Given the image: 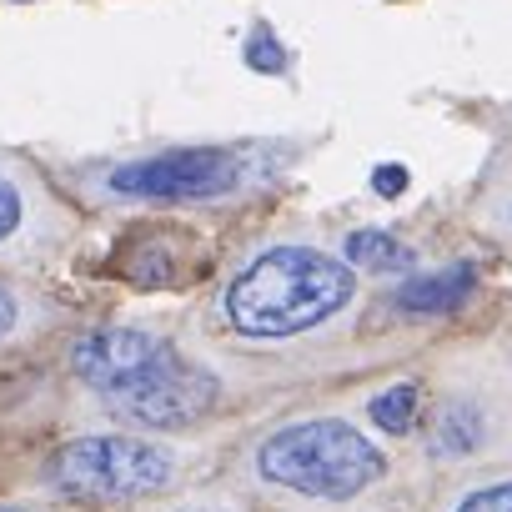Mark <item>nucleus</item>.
<instances>
[{
	"mask_svg": "<svg viewBox=\"0 0 512 512\" xmlns=\"http://www.w3.org/2000/svg\"><path fill=\"white\" fill-rule=\"evenodd\" d=\"M16 221H21V196H16V186L6 176H0V241L16 231Z\"/></svg>",
	"mask_w": 512,
	"mask_h": 512,
	"instance_id": "12",
	"label": "nucleus"
},
{
	"mask_svg": "<svg viewBox=\"0 0 512 512\" xmlns=\"http://www.w3.org/2000/svg\"><path fill=\"white\" fill-rule=\"evenodd\" d=\"M372 422H377L382 432H392V437L412 432V422H417V387H412V382L387 387V392L372 402Z\"/></svg>",
	"mask_w": 512,
	"mask_h": 512,
	"instance_id": "9",
	"label": "nucleus"
},
{
	"mask_svg": "<svg viewBox=\"0 0 512 512\" xmlns=\"http://www.w3.org/2000/svg\"><path fill=\"white\" fill-rule=\"evenodd\" d=\"M11 322H16V302H11L6 292H0V337L11 332Z\"/></svg>",
	"mask_w": 512,
	"mask_h": 512,
	"instance_id": "14",
	"label": "nucleus"
},
{
	"mask_svg": "<svg viewBox=\"0 0 512 512\" xmlns=\"http://www.w3.org/2000/svg\"><path fill=\"white\" fill-rule=\"evenodd\" d=\"M457 512H512V482H497V487L472 492Z\"/></svg>",
	"mask_w": 512,
	"mask_h": 512,
	"instance_id": "11",
	"label": "nucleus"
},
{
	"mask_svg": "<svg viewBox=\"0 0 512 512\" xmlns=\"http://www.w3.org/2000/svg\"><path fill=\"white\" fill-rule=\"evenodd\" d=\"M472 267H447L437 277H417L397 292V307L412 312V317H437V312H452L467 292H472Z\"/></svg>",
	"mask_w": 512,
	"mask_h": 512,
	"instance_id": "7",
	"label": "nucleus"
},
{
	"mask_svg": "<svg viewBox=\"0 0 512 512\" xmlns=\"http://www.w3.org/2000/svg\"><path fill=\"white\" fill-rule=\"evenodd\" d=\"M111 402H116L121 417H131V422H146V427H181V422L201 417V412L216 402V382H211L201 367L181 362L176 347L166 342V347L151 357V367H146L131 387H121Z\"/></svg>",
	"mask_w": 512,
	"mask_h": 512,
	"instance_id": "4",
	"label": "nucleus"
},
{
	"mask_svg": "<svg viewBox=\"0 0 512 512\" xmlns=\"http://www.w3.org/2000/svg\"><path fill=\"white\" fill-rule=\"evenodd\" d=\"M246 66H251V71H272V76L287 66V56H282V46H277L272 31H251V41H246Z\"/></svg>",
	"mask_w": 512,
	"mask_h": 512,
	"instance_id": "10",
	"label": "nucleus"
},
{
	"mask_svg": "<svg viewBox=\"0 0 512 512\" xmlns=\"http://www.w3.org/2000/svg\"><path fill=\"white\" fill-rule=\"evenodd\" d=\"M236 171L221 151H176L161 161H136L111 171V186L126 196H156V201H186V196H221L231 191Z\"/></svg>",
	"mask_w": 512,
	"mask_h": 512,
	"instance_id": "5",
	"label": "nucleus"
},
{
	"mask_svg": "<svg viewBox=\"0 0 512 512\" xmlns=\"http://www.w3.org/2000/svg\"><path fill=\"white\" fill-rule=\"evenodd\" d=\"M256 467H262L267 482H282L312 497H352L367 482H377L387 462L357 427L322 417V422H297L267 437V447L256 452Z\"/></svg>",
	"mask_w": 512,
	"mask_h": 512,
	"instance_id": "2",
	"label": "nucleus"
},
{
	"mask_svg": "<svg viewBox=\"0 0 512 512\" xmlns=\"http://www.w3.org/2000/svg\"><path fill=\"white\" fill-rule=\"evenodd\" d=\"M372 186H377V196H402L407 191V166H377V176H372Z\"/></svg>",
	"mask_w": 512,
	"mask_h": 512,
	"instance_id": "13",
	"label": "nucleus"
},
{
	"mask_svg": "<svg viewBox=\"0 0 512 512\" xmlns=\"http://www.w3.org/2000/svg\"><path fill=\"white\" fill-rule=\"evenodd\" d=\"M347 262L367 267V272H402V267H412V251L387 231H352L347 236Z\"/></svg>",
	"mask_w": 512,
	"mask_h": 512,
	"instance_id": "8",
	"label": "nucleus"
},
{
	"mask_svg": "<svg viewBox=\"0 0 512 512\" xmlns=\"http://www.w3.org/2000/svg\"><path fill=\"white\" fill-rule=\"evenodd\" d=\"M347 262L307 246H277L231 282L226 317L246 337H297L352 302Z\"/></svg>",
	"mask_w": 512,
	"mask_h": 512,
	"instance_id": "1",
	"label": "nucleus"
},
{
	"mask_svg": "<svg viewBox=\"0 0 512 512\" xmlns=\"http://www.w3.org/2000/svg\"><path fill=\"white\" fill-rule=\"evenodd\" d=\"M171 477L166 452L136 437H81L56 452L51 482L71 497H141Z\"/></svg>",
	"mask_w": 512,
	"mask_h": 512,
	"instance_id": "3",
	"label": "nucleus"
},
{
	"mask_svg": "<svg viewBox=\"0 0 512 512\" xmlns=\"http://www.w3.org/2000/svg\"><path fill=\"white\" fill-rule=\"evenodd\" d=\"M161 347H166L161 337L136 332V327L91 332V337H81V342H76V372H81V382H86V387H96V392L116 397L121 387H131V382L151 367V357H156Z\"/></svg>",
	"mask_w": 512,
	"mask_h": 512,
	"instance_id": "6",
	"label": "nucleus"
}]
</instances>
